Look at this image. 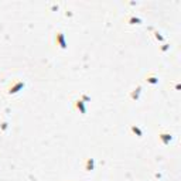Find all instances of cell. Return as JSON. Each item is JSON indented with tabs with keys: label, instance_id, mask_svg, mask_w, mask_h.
<instances>
[{
	"label": "cell",
	"instance_id": "1",
	"mask_svg": "<svg viewBox=\"0 0 181 181\" xmlns=\"http://www.w3.org/2000/svg\"><path fill=\"white\" fill-rule=\"evenodd\" d=\"M24 85H26V84H24L23 81H14L13 84H12V85L7 88V90H6V92H7V95H14V94L20 92V90L24 88Z\"/></svg>",
	"mask_w": 181,
	"mask_h": 181
},
{
	"label": "cell",
	"instance_id": "2",
	"mask_svg": "<svg viewBox=\"0 0 181 181\" xmlns=\"http://www.w3.org/2000/svg\"><path fill=\"white\" fill-rule=\"evenodd\" d=\"M55 43H57V45H60L62 50H65V48H67L65 37H64V34H62L61 31H57V33H55Z\"/></svg>",
	"mask_w": 181,
	"mask_h": 181
},
{
	"label": "cell",
	"instance_id": "3",
	"mask_svg": "<svg viewBox=\"0 0 181 181\" xmlns=\"http://www.w3.org/2000/svg\"><path fill=\"white\" fill-rule=\"evenodd\" d=\"M94 166H95V160H94V159H88L85 161L84 168H85V171H92V170H94Z\"/></svg>",
	"mask_w": 181,
	"mask_h": 181
},
{
	"label": "cell",
	"instance_id": "4",
	"mask_svg": "<svg viewBox=\"0 0 181 181\" xmlns=\"http://www.w3.org/2000/svg\"><path fill=\"white\" fill-rule=\"evenodd\" d=\"M159 139H160V140H163L164 144H168V143L171 142V134H168V133H160L159 134Z\"/></svg>",
	"mask_w": 181,
	"mask_h": 181
},
{
	"label": "cell",
	"instance_id": "5",
	"mask_svg": "<svg viewBox=\"0 0 181 181\" xmlns=\"http://www.w3.org/2000/svg\"><path fill=\"white\" fill-rule=\"evenodd\" d=\"M84 104H85V102H84V100H82V99H78L77 102H75V108H77V109H79V110H81V113H82V115L85 113V106H84Z\"/></svg>",
	"mask_w": 181,
	"mask_h": 181
},
{
	"label": "cell",
	"instance_id": "6",
	"mask_svg": "<svg viewBox=\"0 0 181 181\" xmlns=\"http://www.w3.org/2000/svg\"><path fill=\"white\" fill-rule=\"evenodd\" d=\"M132 132H133V133H136V134H137V136H139V137H142V136H143V132H142V130H140V129H139V127H137V126H132Z\"/></svg>",
	"mask_w": 181,
	"mask_h": 181
},
{
	"label": "cell",
	"instance_id": "7",
	"mask_svg": "<svg viewBox=\"0 0 181 181\" xmlns=\"http://www.w3.org/2000/svg\"><path fill=\"white\" fill-rule=\"evenodd\" d=\"M140 89H142L140 86H137V89H134V92L132 94V99H134V98H137V95L140 94Z\"/></svg>",
	"mask_w": 181,
	"mask_h": 181
},
{
	"label": "cell",
	"instance_id": "8",
	"mask_svg": "<svg viewBox=\"0 0 181 181\" xmlns=\"http://www.w3.org/2000/svg\"><path fill=\"white\" fill-rule=\"evenodd\" d=\"M147 82H150V84H157L159 79H157L156 77H149V78H147Z\"/></svg>",
	"mask_w": 181,
	"mask_h": 181
},
{
	"label": "cell",
	"instance_id": "9",
	"mask_svg": "<svg viewBox=\"0 0 181 181\" xmlns=\"http://www.w3.org/2000/svg\"><path fill=\"white\" fill-rule=\"evenodd\" d=\"M129 23H130V24H134V23H140V18H137V17H134V16H133V17L129 18Z\"/></svg>",
	"mask_w": 181,
	"mask_h": 181
}]
</instances>
